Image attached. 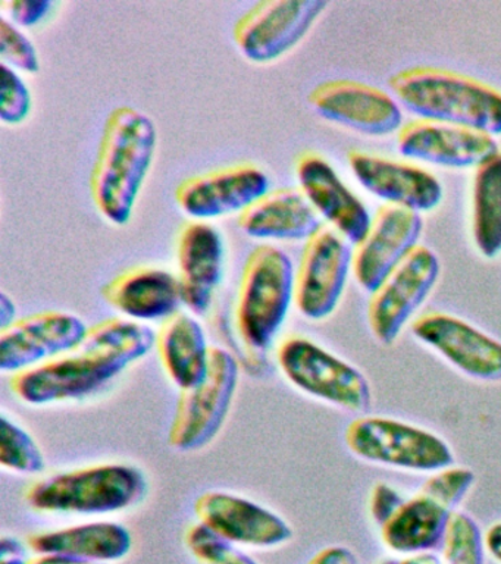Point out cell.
I'll list each match as a JSON object with an SVG mask.
<instances>
[{
	"instance_id": "1",
	"label": "cell",
	"mask_w": 501,
	"mask_h": 564,
	"mask_svg": "<svg viewBox=\"0 0 501 564\" xmlns=\"http://www.w3.org/2000/svg\"><path fill=\"white\" fill-rule=\"evenodd\" d=\"M156 344L149 326L121 317L99 322L73 350L15 373L11 390L24 403L43 405L94 394Z\"/></svg>"
},
{
	"instance_id": "2",
	"label": "cell",
	"mask_w": 501,
	"mask_h": 564,
	"mask_svg": "<svg viewBox=\"0 0 501 564\" xmlns=\"http://www.w3.org/2000/svg\"><path fill=\"white\" fill-rule=\"evenodd\" d=\"M157 132L152 119L133 106H118L105 121L90 174V194L99 214L126 225L155 158Z\"/></svg>"
},
{
	"instance_id": "3",
	"label": "cell",
	"mask_w": 501,
	"mask_h": 564,
	"mask_svg": "<svg viewBox=\"0 0 501 564\" xmlns=\"http://www.w3.org/2000/svg\"><path fill=\"white\" fill-rule=\"evenodd\" d=\"M395 100L420 119L501 135V91L468 75L415 66L390 78Z\"/></svg>"
},
{
	"instance_id": "4",
	"label": "cell",
	"mask_w": 501,
	"mask_h": 564,
	"mask_svg": "<svg viewBox=\"0 0 501 564\" xmlns=\"http://www.w3.org/2000/svg\"><path fill=\"white\" fill-rule=\"evenodd\" d=\"M146 492L139 467L111 463L39 480L25 491V501L41 513L109 514L138 505Z\"/></svg>"
},
{
	"instance_id": "5",
	"label": "cell",
	"mask_w": 501,
	"mask_h": 564,
	"mask_svg": "<svg viewBox=\"0 0 501 564\" xmlns=\"http://www.w3.org/2000/svg\"><path fill=\"white\" fill-rule=\"evenodd\" d=\"M292 259L271 245L254 247L246 259L236 303V325L246 346L265 350L294 302Z\"/></svg>"
},
{
	"instance_id": "6",
	"label": "cell",
	"mask_w": 501,
	"mask_h": 564,
	"mask_svg": "<svg viewBox=\"0 0 501 564\" xmlns=\"http://www.w3.org/2000/svg\"><path fill=\"white\" fill-rule=\"evenodd\" d=\"M475 484V474L465 467H447L426 479L420 492L406 498L380 524L386 549L403 554H421L443 545L455 507Z\"/></svg>"
},
{
	"instance_id": "7",
	"label": "cell",
	"mask_w": 501,
	"mask_h": 564,
	"mask_svg": "<svg viewBox=\"0 0 501 564\" xmlns=\"http://www.w3.org/2000/svg\"><path fill=\"white\" fill-rule=\"evenodd\" d=\"M345 443L356 457L413 471H439L455 463L450 445L434 432L381 416L355 419Z\"/></svg>"
},
{
	"instance_id": "8",
	"label": "cell",
	"mask_w": 501,
	"mask_h": 564,
	"mask_svg": "<svg viewBox=\"0 0 501 564\" xmlns=\"http://www.w3.org/2000/svg\"><path fill=\"white\" fill-rule=\"evenodd\" d=\"M276 361L292 386L347 412H367L372 394L368 379L353 365L302 335L280 344Z\"/></svg>"
},
{
	"instance_id": "9",
	"label": "cell",
	"mask_w": 501,
	"mask_h": 564,
	"mask_svg": "<svg viewBox=\"0 0 501 564\" xmlns=\"http://www.w3.org/2000/svg\"><path fill=\"white\" fill-rule=\"evenodd\" d=\"M239 364L224 348L210 350L208 375L199 386L179 392L168 432V443L177 452H196L206 447L221 431L237 383Z\"/></svg>"
},
{
	"instance_id": "10",
	"label": "cell",
	"mask_w": 501,
	"mask_h": 564,
	"mask_svg": "<svg viewBox=\"0 0 501 564\" xmlns=\"http://www.w3.org/2000/svg\"><path fill=\"white\" fill-rule=\"evenodd\" d=\"M324 0H265L246 11L232 29L241 55L270 64L305 39L325 8Z\"/></svg>"
},
{
	"instance_id": "11",
	"label": "cell",
	"mask_w": 501,
	"mask_h": 564,
	"mask_svg": "<svg viewBox=\"0 0 501 564\" xmlns=\"http://www.w3.org/2000/svg\"><path fill=\"white\" fill-rule=\"evenodd\" d=\"M353 263L350 242L323 225L306 240L294 280V303L311 321L327 319L345 293Z\"/></svg>"
},
{
	"instance_id": "12",
	"label": "cell",
	"mask_w": 501,
	"mask_h": 564,
	"mask_svg": "<svg viewBox=\"0 0 501 564\" xmlns=\"http://www.w3.org/2000/svg\"><path fill=\"white\" fill-rule=\"evenodd\" d=\"M439 260L428 247L417 246L373 293L368 304V324L382 346H391L409 319L434 290Z\"/></svg>"
},
{
	"instance_id": "13",
	"label": "cell",
	"mask_w": 501,
	"mask_h": 564,
	"mask_svg": "<svg viewBox=\"0 0 501 564\" xmlns=\"http://www.w3.org/2000/svg\"><path fill=\"white\" fill-rule=\"evenodd\" d=\"M422 229L424 220L417 212L389 203L381 206L367 237L353 249L351 271L358 284L372 294L420 246Z\"/></svg>"
},
{
	"instance_id": "14",
	"label": "cell",
	"mask_w": 501,
	"mask_h": 564,
	"mask_svg": "<svg viewBox=\"0 0 501 564\" xmlns=\"http://www.w3.org/2000/svg\"><path fill=\"white\" fill-rule=\"evenodd\" d=\"M411 330L416 339L469 378L501 381V343L460 317L425 313L412 322Z\"/></svg>"
},
{
	"instance_id": "15",
	"label": "cell",
	"mask_w": 501,
	"mask_h": 564,
	"mask_svg": "<svg viewBox=\"0 0 501 564\" xmlns=\"http://www.w3.org/2000/svg\"><path fill=\"white\" fill-rule=\"evenodd\" d=\"M309 104L320 117L372 137L402 130L399 101L381 88L351 79H334L309 93Z\"/></svg>"
},
{
	"instance_id": "16",
	"label": "cell",
	"mask_w": 501,
	"mask_h": 564,
	"mask_svg": "<svg viewBox=\"0 0 501 564\" xmlns=\"http://www.w3.org/2000/svg\"><path fill=\"white\" fill-rule=\"evenodd\" d=\"M87 326L73 313L50 311L17 319L0 330V370L19 373L64 355L86 337Z\"/></svg>"
},
{
	"instance_id": "17",
	"label": "cell",
	"mask_w": 501,
	"mask_h": 564,
	"mask_svg": "<svg viewBox=\"0 0 501 564\" xmlns=\"http://www.w3.org/2000/svg\"><path fill=\"white\" fill-rule=\"evenodd\" d=\"M270 187L265 171L253 163H239L182 181L175 188V203L190 218L213 219L241 214Z\"/></svg>"
},
{
	"instance_id": "18",
	"label": "cell",
	"mask_w": 501,
	"mask_h": 564,
	"mask_svg": "<svg viewBox=\"0 0 501 564\" xmlns=\"http://www.w3.org/2000/svg\"><path fill=\"white\" fill-rule=\"evenodd\" d=\"M199 523L231 544L274 549L293 538V529L281 516L248 498L208 491L197 497Z\"/></svg>"
},
{
	"instance_id": "19",
	"label": "cell",
	"mask_w": 501,
	"mask_h": 564,
	"mask_svg": "<svg viewBox=\"0 0 501 564\" xmlns=\"http://www.w3.org/2000/svg\"><path fill=\"white\" fill-rule=\"evenodd\" d=\"M404 158L446 167H478L499 152L494 135L453 123L415 119L397 134Z\"/></svg>"
},
{
	"instance_id": "20",
	"label": "cell",
	"mask_w": 501,
	"mask_h": 564,
	"mask_svg": "<svg viewBox=\"0 0 501 564\" xmlns=\"http://www.w3.org/2000/svg\"><path fill=\"white\" fill-rule=\"evenodd\" d=\"M301 192L316 214L350 245H359L371 228L372 216L363 203L342 183L331 163L319 153L305 152L296 161Z\"/></svg>"
},
{
	"instance_id": "21",
	"label": "cell",
	"mask_w": 501,
	"mask_h": 564,
	"mask_svg": "<svg viewBox=\"0 0 501 564\" xmlns=\"http://www.w3.org/2000/svg\"><path fill=\"white\" fill-rule=\"evenodd\" d=\"M347 159L356 180L389 205L421 214L435 209L443 200L437 176L420 166L360 150H351Z\"/></svg>"
},
{
	"instance_id": "22",
	"label": "cell",
	"mask_w": 501,
	"mask_h": 564,
	"mask_svg": "<svg viewBox=\"0 0 501 564\" xmlns=\"http://www.w3.org/2000/svg\"><path fill=\"white\" fill-rule=\"evenodd\" d=\"M226 249L218 229L205 223H187L177 240L178 280L184 306L204 316L224 276Z\"/></svg>"
},
{
	"instance_id": "23",
	"label": "cell",
	"mask_w": 501,
	"mask_h": 564,
	"mask_svg": "<svg viewBox=\"0 0 501 564\" xmlns=\"http://www.w3.org/2000/svg\"><path fill=\"white\" fill-rule=\"evenodd\" d=\"M102 297L135 321L168 319L184 304L178 276L153 267L127 269L102 286Z\"/></svg>"
},
{
	"instance_id": "24",
	"label": "cell",
	"mask_w": 501,
	"mask_h": 564,
	"mask_svg": "<svg viewBox=\"0 0 501 564\" xmlns=\"http://www.w3.org/2000/svg\"><path fill=\"white\" fill-rule=\"evenodd\" d=\"M323 225L305 194L290 187L270 189L239 215L241 231L263 240L306 241Z\"/></svg>"
},
{
	"instance_id": "25",
	"label": "cell",
	"mask_w": 501,
	"mask_h": 564,
	"mask_svg": "<svg viewBox=\"0 0 501 564\" xmlns=\"http://www.w3.org/2000/svg\"><path fill=\"white\" fill-rule=\"evenodd\" d=\"M28 545L37 554L113 563L130 554L133 536L124 524L94 522L33 533L28 538Z\"/></svg>"
},
{
	"instance_id": "26",
	"label": "cell",
	"mask_w": 501,
	"mask_h": 564,
	"mask_svg": "<svg viewBox=\"0 0 501 564\" xmlns=\"http://www.w3.org/2000/svg\"><path fill=\"white\" fill-rule=\"evenodd\" d=\"M157 355L166 375L179 390L199 386L209 370L210 350L200 322L178 312L156 334Z\"/></svg>"
},
{
	"instance_id": "27",
	"label": "cell",
	"mask_w": 501,
	"mask_h": 564,
	"mask_svg": "<svg viewBox=\"0 0 501 564\" xmlns=\"http://www.w3.org/2000/svg\"><path fill=\"white\" fill-rule=\"evenodd\" d=\"M472 236L479 253H501V150L477 167L472 183Z\"/></svg>"
},
{
	"instance_id": "28",
	"label": "cell",
	"mask_w": 501,
	"mask_h": 564,
	"mask_svg": "<svg viewBox=\"0 0 501 564\" xmlns=\"http://www.w3.org/2000/svg\"><path fill=\"white\" fill-rule=\"evenodd\" d=\"M0 466L21 475H36L45 469V456L36 440L6 413L0 416Z\"/></svg>"
},
{
	"instance_id": "29",
	"label": "cell",
	"mask_w": 501,
	"mask_h": 564,
	"mask_svg": "<svg viewBox=\"0 0 501 564\" xmlns=\"http://www.w3.org/2000/svg\"><path fill=\"white\" fill-rule=\"evenodd\" d=\"M486 540L469 514L455 511L443 541V564H483Z\"/></svg>"
},
{
	"instance_id": "30",
	"label": "cell",
	"mask_w": 501,
	"mask_h": 564,
	"mask_svg": "<svg viewBox=\"0 0 501 564\" xmlns=\"http://www.w3.org/2000/svg\"><path fill=\"white\" fill-rule=\"evenodd\" d=\"M184 544L199 564H258L250 555L197 522L187 529Z\"/></svg>"
},
{
	"instance_id": "31",
	"label": "cell",
	"mask_w": 501,
	"mask_h": 564,
	"mask_svg": "<svg viewBox=\"0 0 501 564\" xmlns=\"http://www.w3.org/2000/svg\"><path fill=\"white\" fill-rule=\"evenodd\" d=\"M0 59L3 65L28 74H36L41 69L36 47L28 35L6 17H0Z\"/></svg>"
},
{
	"instance_id": "32",
	"label": "cell",
	"mask_w": 501,
	"mask_h": 564,
	"mask_svg": "<svg viewBox=\"0 0 501 564\" xmlns=\"http://www.w3.org/2000/svg\"><path fill=\"white\" fill-rule=\"evenodd\" d=\"M32 110V95L15 69L2 64L0 83V119L8 126H19Z\"/></svg>"
},
{
	"instance_id": "33",
	"label": "cell",
	"mask_w": 501,
	"mask_h": 564,
	"mask_svg": "<svg viewBox=\"0 0 501 564\" xmlns=\"http://www.w3.org/2000/svg\"><path fill=\"white\" fill-rule=\"evenodd\" d=\"M54 4L51 0H7L0 3V8L3 11L2 17L12 24L30 29L45 20Z\"/></svg>"
},
{
	"instance_id": "34",
	"label": "cell",
	"mask_w": 501,
	"mask_h": 564,
	"mask_svg": "<svg viewBox=\"0 0 501 564\" xmlns=\"http://www.w3.org/2000/svg\"><path fill=\"white\" fill-rule=\"evenodd\" d=\"M403 500L404 498L400 496L393 487H390V485L378 484L377 487L373 488L371 496V514L378 527L393 513L395 507Z\"/></svg>"
},
{
	"instance_id": "35",
	"label": "cell",
	"mask_w": 501,
	"mask_h": 564,
	"mask_svg": "<svg viewBox=\"0 0 501 564\" xmlns=\"http://www.w3.org/2000/svg\"><path fill=\"white\" fill-rule=\"evenodd\" d=\"M306 564H359V560L347 546L331 545L318 551Z\"/></svg>"
},
{
	"instance_id": "36",
	"label": "cell",
	"mask_w": 501,
	"mask_h": 564,
	"mask_svg": "<svg viewBox=\"0 0 501 564\" xmlns=\"http://www.w3.org/2000/svg\"><path fill=\"white\" fill-rule=\"evenodd\" d=\"M28 554L23 542L12 536H3L0 541V564H28Z\"/></svg>"
},
{
	"instance_id": "37",
	"label": "cell",
	"mask_w": 501,
	"mask_h": 564,
	"mask_svg": "<svg viewBox=\"0 0 501 564\" xmlns=\"http://www.w3.org/2000/svg\"><path fill=\"white\" fill-rule=\"evenodd\" d=\"M28 564H109L89 562V560L68 557L59 554H39L37 557L29 560Z\"/></svg>"
},
{
	"instance_id": "38",
	"label": "cell",
	"mask_w": 501,
	"mask_h": 564,
	"mask_svg": "<svg viewBox=\"0 0 501 564\" xmlns=\"http://www.w3.org/2000/svg\"><path fill=\"white\" fill-rule=\"evenodd\" d=\"M17 316L15 304L7 293H0V330L14 324Z\"/></svg>"
},
{
	"instance_id": "39",
	"label": "cell",
	"mask_w": 501,
	"mask_h": 564,
	"mask_svg": "<svg viewBox=\"0 0 501 564\" xmlns=\"http://www.w3.org/2000/svg\"><path fill=\"white\" fill-rule=\"evenodd\" d=\"M483 540H486V546L492 557L501 563V522L492 524V527L488 529Z\"/></svg>"
},
{
	"instance_id": "40",
	"label": "cell",
	"mask_w": 501,
	"mask_h": 564,
	"mask_svg": "<svg viewBox=\"0 0 501 564\" xmlns=\"http://www.w3.org/2000/svg\"><path fill=\"white\" fill-rule=\"evenodd\" d=\"M382 564H443L439 562L435 555L429 553H421L409 555V557L403 560H397V562H385Z\"/></svg>"
}]
</instances>
